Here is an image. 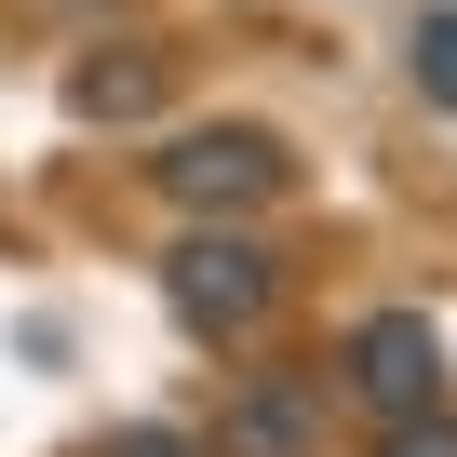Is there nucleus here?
Masks as SVG:
<instances>
[{"label": "nucleus", "mask_w": 457, "mask_h": 457, "mask_svg": "<svg viewBox=\"0 0 457 457\" xmlns=\"http://www.w3.org/2000/svg\"><path fill=\"white\" fill-rule=\"evenodd\" d=\"M162 296H175V323L188 337H215V350H243L270 310H283V256L256 243L243 215H202L188 243H175V270H162Z\"/></svg>", "instance_id": "obj_1"}, {"label": "nucleus", "mask_w": 457, "mask_h": 457, "mask_svg": "<svg viewBox=\"0 0 457 457\" xmlns=\"http://www.w3.org/2000/svg\"><path fill=\"white\" fill-rule=\"evenodd\" d=\"M283 135L270 121H188L175 148H162V188L188 202V215H256V202H283Z\"/></svg>", "instance_id": "obj_2"}, {"label": "nucleus", "mask_w": 457, "mask_h": 457, "mask_svg": "<svg viewBox=\"0 0 457 457\" xmlns=\"http://www.w3.org/2000/svg\"><path fill=\"white\" fill-rule=\"evenodd\" d=\"M337 377H350V403H377V417H430V403H444V323H430V310H363L350 350H337Z\"/></svg>", "instance_id": "obj_3"}, {"label": "nucleus", "mask_w": 457, "mask_h": 457, "mask_svg": "<svg viewBox=\"0 0 457 457\" xmlns=\"http://www.w3.org/2000/svg\"><path fill=\"white\" fill-rule=\"evenodd\" d=\"M323 377H296V363H270V377H243L215 403V444L202 457H323Z\"/></svg>", "instance_id": "obj_4"}, {"label": "nucleus", "mask_w": 457, "mask_h": 457, "mask_svg": "<svg viewBox=\"0 0 457 457\" xmlns=\"http://www.w3.org/2000/svg\"><path fill=\"white\" fill-rule=\"evenodd\" d=\"M162 108V54H95L68 68V121H148Z\"/></svg>", "instance_id": "obj_5"}, {"label": "nucleus", "mask_w": 457, "mask_h": 457, "mask_svg": "<svg viewBox=\"0 0 457 457\" xmlns=\"http://www.w3.org/2000/svg\"><path fill=\"white\" fill-rule=\"evenodd\" d=\"M403 54H417V95H430V108H457V14H417V41H403Z\"/></svg>", "instance_id": "obj_6"}, {"label": "nucleus", "mask_w": 457, "mask_h": 457, "mask_svg": "<svg viewBox=\"0 0 457 457\" xmlns=\"http://www.w3.org/2000/svg\"><path fill=\"white\" fill-rule=\"evenodd\" d=\"M377 457H457V417H444V403H430V417H390Z\"/></svg>", "instance_id": "obj_7"}, {"label": "nucleus", "mask_w": 457, "mask_h": 457, "mask_svg": "<svg viewBox=\"0 0 457 457\" xmlns=\"http://www.w3.org/2000/svg\"><path fill=\"white\" fill-rule=\"evenodd\" d=\"M108 457H202L188 430H162V417H135V430H108Z\"/></svg>", "instance_id": "obj_8"}]
</instances>
